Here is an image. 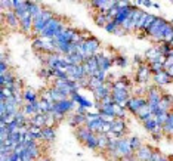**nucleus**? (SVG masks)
Segmentation results:
<instances>
[{"mask_svg":"<svg viewBox=\"0 0 173 161\" xmlns=\"http://www.w3.org/2000/svg\"><path fill=\"white\" fill-rule=\"evenodd\" d=\"M3 17L6 18V21H8V24L10 27H18L19 25V18L18 15L15 13V10H9L6 15H3Z\"/></svg>","mask_w":173,"mask_h":161,"instance_id":"9d476101","label":"nucleus"},{"mask_svg":"<svg viewBox=\"0 0 173 161\" xmlns=\"http://www.w3.org/2000/svg\"><path fill=\"white\" fill-rule=\"evenodd\" d=\"M73 105H74V101H73V99H67V101L56 102L53 111H56V112H62V114H67L68 111H71Z\"/></svg>","mask_w":173,"mask_h":161,"instance_id":"20e7f679","label":"nucleus"},{"mask_svg":"<svg viewBox=\"0 0 173 161\" xmlns=\"http://www.w3.org/2000/svg\"><path fill=\"white\" fill-rule=\"evenodd\" d=\"M145 105H148L147 96H133V98H130L129 102H127V108H129V111H130L132 114H136V112H138L142 107H145Z\"/></svg>","mask_w":173,"mask_h":161,"instance_id":"f257e3e1","label":"nucleus"},{"mask_svg":"<svg viewBox=\"0 0 173 161\" xmlns=\"http://www.w3.org/2000/svg\"><path fill=\"white\" fill-rule=\"evenodd\" d=\"M92 133H93V132H90L86 126H82V127L75 129V136H77V139H79L80 142H83V144H86V140L89 139V136H90Z\"/></svg>","mask_w":173,"mask_h":161,"instance_id":"423d86ee","label":"nucleus"},{"mask_svg":"<svg viewBox=\"0 0 173 161\" xmlns=\"http://www.w3.org/2000/svg\"><path fill=\"white\" fill-rule=\"evenodd\" d=\"M151 69H149V65L148 62H144L140 67H138V71H136V80H138V83L140 84H144V83H147L149 80V77H151Z\"/></svg>","mask_w":173,"mask_h":161,"instance_id":"f03ea898","label":"nucleus"},{"mask_svg":"<svg viewBox=\"0 0 173 161\" xmlns=\"http://www.w3.org/2000/svg\"><path fill=\"white\" fill-rule=\"evenodd\" d=\"M142 5H145L147 8H151V6H152V2H144V0H142Z\"/></svg>","mask_w":173,"mask_h":161,"instance_id":"6ab92c4d","label":"nucleus"},{"mask_svg":"<svg viewBox=\"0 0 173 161\" xmlns=\"http://www.w3.org/2000/svg\"><path fill=\"white\" fill-rule=\"evenodd\" d=\"M111 126H113L111 132H114L115 135L123 137L124 132H126V121H124V118H114L111 121Z\"/></svg>","mask_w":173,"mask_h":161,"instance_id":"7ed1b4c3","label":"nucleus"},{"mask_svg":"<svg viewBox=\"0 0 173 161\" xmlns=\"http://www.w3.org/2000/svg\"><path fill=\"white\" fill-rule=\"evenodd\" d=\"M98 135V149L101 151H107L108 145H110V139L105 133H96Z\"/></svg>","mask_w":173,"mask_h":161,"instance_id":"1a4fd4ad","label":"nucleus"},{"mask_svg":"<svg viewBox=\"0 0 173 161\" xmlns=\"http://www.w3.org/2000/svg\"><path fill=\"white\" fill-rule=\"evenodd\" d=\"M118 24L115 22V21H113V22H110V24H107L105 25V30H107L108 33H113V34H117V31H118Z\"/></svg>","mask_w":173,"mask_h":161,"instance_id":"dca6fc26","label":"nucleus"},{"mask_svg":"<svg viewBox=\"0 0 173 161\" xmlns=\"http://www.w3.org/2000/svg\"><path fill=\"white\" fill-rule=\"evenodd\" d=\"M154 80H156L157 86H164V84L172 83L173 78H170V77H169V74H167L164 69H163L161 73H157V74H154Z\"/></svg>","mask_w":173,"mask_h":161,"instance_id":"0eeeda50","label":"nucleus"},{"mask_svg":"<svg viewBox=\"0 0 173 161\" xmlns=\"http://www.w3.org/2000/svg\"><path fill=\"white\" fill-rule=\"evenodd\" d=\"M22 98H24L25 101L28 102V103H37V95L34 92L33 89H25L24 93H22Z\"/></svg>","mask_w":173,"mask_h":161,"instance_id":"9b49d317","label":"nucleus"},{"mask_svg":"<svg viewBox=\"0 0 173 161\" xmlns=\"http://www.w3.org/2000/svg\"><path fill=\"white\" fill-rule=\"evenodd\" d=\"M31 124L36 127L44 129L46 127V114H36L31 118Z\"/></svg>","mask_w":173,"mask_h":161,"instance_id":"6e6552de","label":"nucleus"},{"mask_svg":"<svg viewBox=\"0 0 173 161\" xmlns=\"http://www.w3.org/2000/svg\"><path fill=\"white\" fill-rule=\"evenodd\" d=\"M152 6H154V8H156V9H160V5H158V3H156V2L152 3Z\"/></svg>","mask_w":173,"mask_h":161,"instance_id":"aec40b11","label":"nucleus"},{"mask_svg":"<svg viewBox=\"0 0 173 161\" xmlns=\"http://www.w3.org/2000/svg\"><path fill=\"white\" fill-rule=\"evenodd\" d=\"M44 161H50V160H44Z\"/></svg>","mask_w":173,"mask_h":161,"instance_id":"412c9836","label":"nucleus"},{"mask_svg":"<svg viewBox=\"0 0 173 161\" xmlns=\"http://www.w3.org/2000/svg\"><path fill=\"white\" fill-rule=\"evenodd\" d=\"M84 145H86L89 149H98V135H96V133H92Z\"/></svg>","mask_w":173,"mask_h":161,"instance_id":"ddd939ff","label":"nucleus"},{"mask_svg":"<svg viewBox=\"0 0 173 161\" xmlns=\"http://www.w3.org/2000/svg\"><path fill=\"white\" fill-rule=\"evenodd\" d=\"M113 65H118V67L124 68L127 65V59L124 56H121V55H115L114 58H113Z\"/></svg>","mask_w":173,"mask_h":161,"instance_id":"2eb2a0df","label":"nucleus"},{"mask_svg":"<svg viewBox=\"0 0 173 161\" xmlns=\"http://www.w3.org/2000/svg\"><path fill=\"white\" fill-rule=\"evenodd\" d=\"M152 152H154V149H151L149 146H142L139 151H136L135 157H136V160L138 161H149Z\"/></svg>","mask_w":173,"mask_h":161,"instance_id":"39448f33","label":"nucleus"},{"mask_svg":"<svg viewBox=\"0 0 173 161\" xmlns=\"http://www.w3.org/2000/svg\"><path fill=\"white\" fill-rule=\"evenodd\" d=\"M164 71L169 74L170 78H173V64H166V65H164Z\"/></svg>","mask_w":173,"mask_h":161,"instance_id":"f3484780","label":"nucleus"},{"mask_svg":"<svg viewBox=\"0 0 173 161\" xmlns=\"http://www.w3.org/2000/svg\"><path fill=\"white\" fill-rule=\"evenodd\" d=\"M129 142H130V146H132L133 152H136V151H139L140 148L144 146L142 142H140L139 137H136V136H132V137H129Z\"/></svg>","mask_w":173,"mask_h":161,"instance_id":"4468645a","label":"nucleus"},{"mask_svg":"<svg viewBox=\"0 0 173 161\" xmlns=\"http://www.w3.org/2000/svg\"><path fill=\"white\" fill-rule=\"evenodd\" d=\"M55 139V129L53 127H44L43 132H41V140H46V142H50Z\"/></svg>","mask_w":173,"mask_h":161,"instance_id":"f8f14e48","label":"nucleus"},{"mask_svg":"<svg viewBox=\"0 0 173 161\" xmlns=\"http://www.w3.org/2000/svg\"><path fill=\"white\" fill-rule=\"evenodd\" d=\"M6 69H8L6 62H5V61H2V64H0V73H2V74H6Z\"/></svg>","mask_w":173,"mask_h":161,"instance_id":"a211bd4d","label":"nucleus"}]
</instances>
